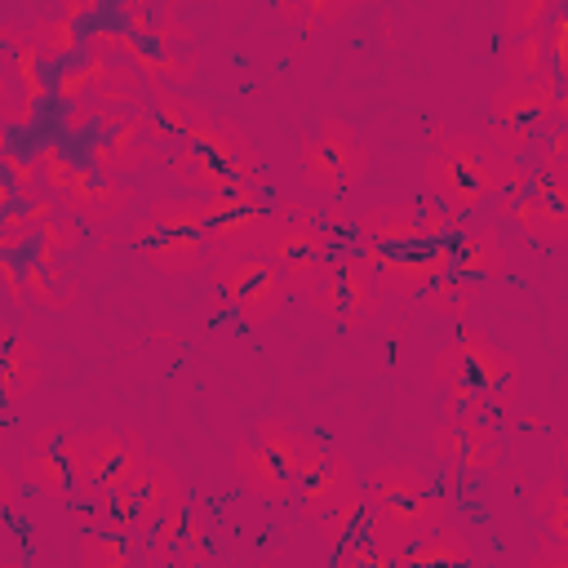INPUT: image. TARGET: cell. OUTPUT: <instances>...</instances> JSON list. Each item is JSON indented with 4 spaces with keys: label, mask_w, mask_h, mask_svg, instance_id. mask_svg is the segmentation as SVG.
<instances>
[{
    "label": "cell",
    "mask_w": 568,
    "mask_h": 568,
    "mask_svg": "<svg viewBox=\"0 0 568 568\" xmlns=\"http://www.w3.org/2000/svg\"><path fill=\"white\" fill-rule=\"evenodd\" d=\"M364 497H368V506H373L382 519H390L395 528H404V532H413V537L439 528V524L448 519V510H453L448 493H439V488L430 484V475L417 470V466H408V462H386V466H377V470L368 475Z\"/></svg>",
    "instance_id": "6da1fadb"
},
{
    "label": "cell",
    "mask_w": 568,
    "mask_h": 568,
    "mask_svg": "<svg viewBox=\"0 0 568 568\" xmlns=\"http://www.w3.org/2000/svg\"><path fill=\"white\" fill-rule=\"evenodd\" d=\"M213 293L222 306L240 315V324H271L288 306V288L280 280V266L266 253H235L213 262Z\"/></svg>",
    "instance_id": "7a4b0ae2"
},
{
    "label": "cell",
    "mask_w": 568,
    "mask_h": 568,
    "mask_svg": "<svg viewBox=\"0 0 568 568\" xmlns=\"http://www.w3.org/2000/svg\"><path fill=\"white\" fill-rule=\"evenodd\" d=\"M501 217H510L532 244L559 248L568 240V186H564V169H537L532 164L528 186L515 200L501 195Z\"/></svg>",
    "instance_id": "3957f363"
},
{
    "label": "cell",
    "mask_w": 568,
    "mask_h": 568,
    "mask_svg": "<svg viewBox=\"0 0 568 568\" xmlns=\"http://www.w3.org/2000/svg\"><path fill=\"white\" fill-rule=\"evenodd\" d=\"M453 342H457V351H462V359H466V368H470V377H475L488 413H506L515 404V390H519V364H515V355L506 346H497L479 324H466V320L457 324Z\"/></svg>",
    "instance_id": "277c9868"
},
{
    "label": "cell",
    "mask_w": 568,
    "mask_h": 568,
    "mask_svg": "<svg viewBox=\"0 0 568 568\" xmlns=\"http://www.w3.org/2000/svg\"><path fill=\"white\" fill-rule=\"evenodd\" d=\"M501 435L488 417H444L435 426V457L462 475H484L501 466Z\"/></svg>",
    "instance_id": "5b68a950"
},
{
    "label": "cell",
    "mask_w": 568,
    "mask_h": 568,
    "mask_svg": "<svg viewBox=\"0 0 568 568\" xmlns=\"http://www.w3.org/2000/svg\"><path fill=\"white\" fill-rule=\"evenodd\" d=\"M253 444L266 453V457H275L280 462V470L293 479V484H302V479H311L320 466H324V444H320V435H311V430H302L297 422H284V417H257L253 422Z\"/></svg>",
    "instance_id": "8992f818"
},
{
    "label": "cell",
    "mask_w": 568,
    "mask_h": 568,
    "mask_svg": "<svg viewBox=\"0 0 568 568\" xmlns=\"http://www.w3.org/2000/svg\"><path fill=\"white\" fill-rule=\"evenodd\" d=\"M133 204V191L120 182V178H102L98 169L89 164H75L71 173V186L62 195V213L80 217V222H93V226H106L115 222L120 213H129Z\"/></svg>",
    "instance_id": "52a82bcc"
},
{
    "label": "cell",
    "mask_w": 568,
    "mask_h": 568,
    "mask_svg": "<svg viewBox=\"0 0 568 568\" xmlns=\"http://www.w3.org/2000/svg\"><path fill=\"white\" fill-rule=\"evenodd\" d=\"M422 178H426V195H430L453 222H462L466 213H475V209H484V204L493 200L475 173H466L462 164H453V160L439 155V151H430V155L422 160Z\"/></svg>",
    "instance_id": "ba28073f"
},
{
    "label": "cell",
    "mask_w": 568,
    "mask_h": 568,
    "mask_svg": "<svg viewBox=\"0 0 568 568\" xmlns=\"http://www.w3.org/2000/svg\"><path fill=\"white\" fill-rule=\"evenodd\" d=\"M359 488V479H355V462L342 453V448H328L324 453V466L311 475V479H302L293 493H297V510H302V519H311V524H320L346 493H355Z\"/></svg>",
    "instance_id": "9c48e42d"
},
{
    "label": "cell",
    "mask_w": 568,
    "mask_h": 568,
    "mask_svg": "<svg viewBox=\"0 0 568 568\" xmlns=\"http://www.w3.org/2000/svg\"><path fill=\"white\" fill-rule=\"evenodd\" d=\"M510 271L501 231L493 222L479 226H462V240H453V275L457 280H501Z\"/></svg>",
    "instance_id": "30bf717a"
},
{
    "label": "cell",
    "mask_w": 568,
    "mask_h": 568,
    "mask_svg": "<svg viewBox=\"0 0 568 568\" xmlns=\"http://www.w3.org/2000/svg\"><path fill=\"white\" fill-rule=\"evenodd\" d=\"M306 142H311V151H315V155L337 173L342 191H351V186H359V182H364V173H368V151H364L359 133H355L346 120L328 115V120L320 124V133H315V138H306Z\"/></svg>",
    "instance_id": "8fae6325"
},
{
    "label": "cell",
    "mask_w": 568,
    "mask_h": 568,
    "mask_svg": "<svg viewBox=\"0 0 568 568\" xmlns=\"http://www.w3.org/2000/svg\"><path fill=\"white\" fill-rule=\"evenodd\" d=\"M333 275H337V284H342V328H364L368 320H377V311H382V293H377V284H373V271L351 253V248H342V253H333Z\"/></svg>",
    "instance_id": "7c38bea8"
},
{
    "label": "cell",
    "mask_w": 568,
    "mask_h": 568,
    "mask_svg": "<svg viewBox=\"0 0 568 568\" xmlns=\"http://www.w3.org/2000/svg\"><path fill=\"white\" fill-rule=\"evenodd\" d=\"M355 240L395 248V244H417V204L413 200H395V204H373L364 213L351 217Z\"/></svg>",
    "instance_id": "4fadbf2b"
},
{
    "label": "cell",
    "mask_w": 568,
    "mask_h": 568,
    "mask_svg": "<svg viewBox=\"0 0 568 568\" xmlns=\"http://www.w3.org/2000/svg\"><path fill=\"white\" fill-rule=\"evenodd\" d=\"M399 559H408V564H417V568H470L475 546H470L466 528H457V524H448V519H444L439 528H430V532L413 537V541H408V550H404Z\"/></svg>",
    "instance_id": "5bb4252c"
},
{
    "label": "cell",
    "mask_w": 568,
    "mask_h": 568,
    "mask_svg": "<svg viewBox=\"0 0 568 568\" xmlns=\"http://www.w3.org/2000/svg\"><path fill=\"white\" fill-rule=\"evenodd\" d=\"M235 475H240V484L253 493V497H262V501H288L293 497V479L280 470V462L275 457H266L257 444H248V439H240L235 444Z\"/></svg>",
    "instance_id": "9a60e30c"
},
{
    "label": "cell",
    "mask_w": 568,
    "mask_h": 568,
    "mask_svg": "<svg viewBox=\"0 0 568 568\" xmlns=\"http://www.w3.org/2000/svg\"><path fill=\"white\" fill-rule=\"evenodd\" d=\"M164 169L186 186V195H217V191L235 186V178H231V173H226L209 151L186 146V142H178V151L164 160Z\"/></svg>",
    "instance_id": "2e32d148"
},
{
    "label": "cell",
    "mask_w": 568,
    "mask_h": 568,
    "mask_svg": "<svg viewBox=\"0 0 568 568\" xmlns=\"http://www.w3.org/2000/svg\"><path fill=\"white\" fill-rule=\"evenodd\" d=\"M40 351H36V342L27 337V333H13V342L4 346V359H0V399L13 408V404H22L36 386H40V359H36Z\"/></svg>",
    "instance_id": "e0dca14e"
},
{
    "label": "cell",
    "mask_w": 568,
    "mask_h": 568,
    "mask_svg": "<svg viewBox=\"0 0 568 568\" xmlns=\"http://www.w3.org/2000/svg\"><path fill=\"white\" fill-rule=\"evenodd\" d=\"M142 257H146L160 275H195V271L209 262V248H204V240H200V235L160 231V235L142 248Z\"/></svg>",
    "instance_id": "ac0fdd59"
},
{
    "label": "cell",
    "mask_w": 568,
    "mask_h": 568,
    "mask_svg": "<svg viewBox=\"0 0 568 568\" xmlns=\"http://www.w3.org/2000/svg\"><path fill=\"white\" fill-rule=\"evenodd\" d=\"M22 293L27 302L44 306V311H67L75 302V275L71 266H36L31 257H22Z\"/></svg>",
    "instance_id": "d6986e66"
},
{
    "label": "cell",
    "mask_w": 568,
    "mask_h": 568,
    "mask_svg": "<svg viewBox=\"0 0 568 568\" xmlns=\"http://www.w3.org/2000/svg\"><path fill=\"white\" fill-rule=\"evenodd\" d=\"M22 36L40 53V62H58V67H67V58H75L80 44H84V31L71 27V22H62L58 13H40Z\"/></svg>",
    "instance_id": "ffe728a7"
},
{
    "label": "cell",
    "mask_w": 568,
    "mask_h": 568,
    "mask_svg": "<svg viewBox=\"0 0 568 568\" xmlns=\"http://www.w3.org/2000/svg\"><path fill=\"white\" fill-rule=\"evenodd\" d=\"M80 240H84V226H80V217H71V213H58L53 222H44L40 231H36V240H31V262L36 266H71V253L80 248Z\"/></svg>",
    "instance_id": "44dd1931"
},
{
    "label": "cell",
    "mask_w": 568,
    "mask_h": 568,
    "mask_svg": "<svg viewBox=\"0 0 568 568\" xmlns=\"http://www.w3.org/2000/svg\"><path fill=\"white\" fill-rule=\"evenodd\" d=\"M186 484L178 479V470L164 462V457H151L146 462V488H142V497H138V524H133V532H151L155 528V519L164 515V506L173 501V493H182Z\"/></svg>",
    "instance_id": "7402d4cb"
},
{
    "label": "cell",
    "mask_w": 568,
    "mask_h": 568,
    "mask_svg": "<svg viewBox=\"0 0 568 568\" xmlns=\"http://www.w3.org/2000/svg\"><path fill=\"white\" fill-rule=\"evenodd\" d=\"M368 519H373V506H368L364 488H355V493H346V497H342V501L320 519V532H324V541H328L333 550H342L346 541L364 537Z\"/></svg>",
    "instance_id": "603a6c76"
},
{
    "label": "cell",
    "mask_w": 568,
    "mask_h": 568,
    "mask_svg": "<svg viewBox=\"0 0 568 568\" xmlns=\"http://www.w3.org/2000/svg\"><path fill=\"white\" fill-rule=\"evenodd\" d=\"M146 217L160 226V231H178V235H200L204 226H209V217H204V200L200 195H155L151 200V209H146Z\"/></svg>",
    "instance_id": "cb8c5ba5"
},
{
    "label": "cell",
    "mask_w": 568,
    "mask_h": 568,
    "mask_svg": "<svg viewBox=\"0 0 568 568\" xmlns=\"http://www.w3.org/2000/svg\"><path fill=\"white\" fill-rule=\"evenodd\" d=\"M501 67H506V80H515V84L546 75V71H550V58H546L541 31H532V36H506V44H501Z\"/></svg>",
    "instance_id": "d4e9b609"
},
{
    "label": "cell",
    "mask_w": 568,
    "mask_h": 568,
    "mask_svg": "<svg viewBox=\"0 0 568 568\" xmlns=\"http://www.w3.org/2000/svg\"><path fill=\"white\" fill-rule=\"evenodd\" d=\"M186 501H191V493L182 488V493H173V501L164 506V515L155 519V528L146 532L151 537V564H169L173 555H178V541H182V524H186Z\"/></svg>",
    "instance_id": "484cf974"
},
{
    "label": "cell",
    "mask_w": 568,
    "mask_h": 568,
    "mask_svg": "<svg viewBox=\"0 0 568 568\" xmlns=\"http://www.w3.org/2000/svg\"><path fill=\"white\" fill-rule=\"evenodd\" d=\"M22 484H31L44 497H67L71 493V470L58 453H27L22 457Z\"/></svg>",
    "instance_id": "4316f807"
},
{
    "label": "cell",
    "mask_w": 568,
    "mask_h": 568,
    "mask_svg": "<svg viewBox=\"0 0 568 568\" xmlns=\"http://www.w3.org/2000/svg\"><path fill=\"white\" fill-rule=\"evenodd\" d=\"M532 519L546 524V537H550L555 546L568 541V497H564V479H559V475H550V479L532 493Z\"/></svg>",
    "instance_id": "83f0119b"
},
{
    "label": "cell",
    "mask_w": 568,
    "mask_h": 568,
    "mask_svg": "<svg viewBox=\"0 0 568 568\" xmlns=\"http://www.w3.org/2000/svg\"><path fill=\"white\" fill-rule=\"evenodd\" d=\"M209 506L200 501V497H191L186 501V524H182V541H178V555H173V564H182V568H200L204 559H209Z\"/></svg>",
    "instance_id": "f1b7e54d"
},
{
    "label": "cell",
    "mask_w": 568,
    "mask_h": 568,
    "mask_svg": "<svg viewBox=\"0 0 568 568\" xmlns=\"http://www.w3.org/2000/svg\"><path fill=\"white\" fill-rule=\"evenodd\" d=\"M75 559L80 568H129L133 564L129 537H111V532H80Z\"/></svg>",
    "instance_id": "f546056e"
},
{
    "label": "cell",
    "mask_w": 568,
    "mask_h": 568,
    "mask_svg": "<svg viewBox=\"0 0 568 568\" xmlns=\"http://www.w3.org/2000/svg\"><path fill=\"white\" fill-rule=\"evenodd\" d=\"M426 306L435 311V315H448V320H466V311H470V302H475V284L470 280H457V275H444V280H435L426 293Z\"/></svg>",
    "instance_id": "4dcf8cb0"
},
{
    "label": "cell",
    "mask_w": 568,
    "mask_h": 568,
    "mask_svg": "<svg viewBox=\"0 0 568 568\" xmlns=\"http://www.w3.org/2000/svg\"><path fill=\"white\" fill-rule=\"evenodd\" d=\"M31 160H36V169H40V191H44V195H53V200H62V195H67V186H71L75 160H71L58 142H44L40 151H31Z\"/></svg>",
    "instance_id": "1f68e13d"
},
{
    "label": "cell",
    "mask_w": 568,
    "mask_h": 568,
    "mask_svg": "<svg viewBox=\"0 0 568 568\" xmlns=\"http://www.w3.org/2000/svg\"><path fill=\"white\" fill-rule=\"evenodd\" d=\"M555 4H559V0H510L506 13H501L506 36H532V31H541V27L550 22Z\"/></svg>",
    "instance_id": "d6a6232c"
},
{
    "label": "cell",
    "mask_w": 568,
    "mask_h": 568,
    "mask_svg": "<svg viewBox=\"0 0 568 568\" xmlns=\"http://www.w3.org/2000/svg\"><path fill=\"white\" fill-rule=\"evenodd\" d=\"M413 204H417V244H444V240H453V231L462 226V222H453L430 195H417Z\"/></svg>",
    "instance_id": "836d02e7"
},
{
    "label": "cell",
    "mask_w": 568,
    "mask_h": 568,
    "mask_svg": "<svg viewBox=\"0 0 568 568\" xmlns=\"http://www.w3.org/2000/svg\"><path fill=\"white\" fill-rule=\"evenodd\" d=\"M49 89H53V98H58V102H67V106H80V102H89V75L80 71V62H67V67H58V75L49 80Z\"/></svg>",
    "instance_id": "e575fe53"
},
{
    "label": "cell",
    "mask_w": 568,
    "mask_h": 568,
    "mask_svg": "<svg viewBox=\"0 0 568 568\" xmlns=\"http://www.w3.org/2000/svg\"><path fill=\"white\" fill-rule=\"evenodd\" d=\"M337 568H386V564L373 555V546H368L364 537H355V541H346V546L337 550Z\"/></svg>",
    "instance_id": "d590c367"
},
{
    "label": "cell",
    "mask_w": 568,
    "mask_h": 568,
    "mask_svg": "<svg viewBox=\"0 0 568 568\" xmlns=\"http://www.w3.org/2000/svg\"><path fill=\"white\" fill-rule=\"evenodd\" d=\"M0 293H4L13 306H27V293H22V262H18V257H0Z\"/></svg>",
    "instance_id": "8d00e7d4"
},
{
    "label": "cell",
    "mask_w": 568,
    "mask_h": 568,
    "mask_svg": "<svg viewBox=\"0 0 568 568\" xmlns=\"http://www.w3.org/2000/svg\"><path fill=\"white\" fill-rule=\"evenodd\" d=\"M67 430H71V422H49V426H40V430L31 435V453H53Z\"/></svg>",
    "instance_id": "74e56055"
},
{
    "label": "cell",
    "mask_w": 568,
    "mask_h": 568,
    "mask_svg": "<svg viewBox=\"0 0 568 568\" xmlns=\"http://www.w3.org/2000/svg\"><path fill=\"white\" fill-rule=\"evenodd\" d=\"M524 568H568V550L564 546H555V541H546L541 550H532L528 555V564Z\"/></svg>",
    "instance_id": "f35d334b"
},
{
    "label": "cell",
    "mask_w": 568,
    "mask_h": 568,
    "mask_svg": "<svg viewBox=\"0 0 568 568\" xmlns=\"http://www.w3.org/2000/svg\"><path fill=\"white\" fill-rule=\"evenodd\" d=\"M53 13H58L62 22H71V27H80L84 18H93V13H98V4H93V0H62V4L53 9Z\"/></svg>",
    "instance_id": "ab89813d"
},
{
    "label": "cell",
    "mask_w": 568,
    "mask_h": 568,
    "mask_svg": "<svg viewBox=\"0 0 568 568\" xmlns=\"http://www.w3.org/2000/svg\"><path fill=\"white\" fill-rule=\"evenodd\" d=\"M155 235H160V226H155L146 213H138V217L129 222V235H124V240H129V244H138V248H146Z\"/></svg>",
    "instance_id": "60d3db41"
},
{
    "label": "cell",
    "mask_w": 568,
    "mask_h": 568,
    "mask_svg": "<svg viewBox=\"0 0 568 568\" xmlns=\"http://www.w3.org/2000/svg\"><path fill=\"white\" fill-rule=\"evenodd\" d=\"M18 510V475L0 466V519Z\"/></svg>",
    "instance_id": "b9f144b4"
},
{
    "label": "cell",
    "mask_w": 568,
    "mask_h": 568,
    "mask_svg": "<svg viewBox=\"0 0 568 568\" xmlns=\"http://www.w3.org/2000/svg\"><path fill=\"white\" fill-rule=\"evenodd\" d=\"M18 93V84H13V75H9V62L0 58V102H9Z\"/></svg>",
    "instance_id": "7bdbcfd3"
},
{
    "label": "cell",
    "mask_w": 568,
    "mask_h": 568,
    "mask_svg": "<svg viewBox=\"0 0 568 568\" xmlns=\"http://www.w3.org/2000/svg\"><path fill=\"white\" fill-rule=\"evenodd\" d=\"M13 204H18V191H13V186H9L4 178H0V213H9Z\"/></svg>",
    "instance_id": "ee69618b"
},
{
    "label": "cell",
    "mask_w": 568,
    "mask_h": 568,
    "mask_svg": "<svg viewBox=\"0 0 568 568\" xmlns=\"http://www.w3.org/2000/svg\"><path fill=\"white\" fill-rule=\"evenodd\" d=\"M0 568H22V564H18V559H4V564H0Z\"/></svg>",
    "instance_id": "f6af8a7d"
},
{
    "label": "cell",
    "mask_w": 568,
    "mask_h": 568,
    "mask_svg": "<svg viewBox=\"0 0 568 568\" xmlns=\"http://www.w3.org/2000/svg\"><path fill=\"white\" fill-rule=\"evenodd\" d=\"M0 444H4V426H0Z\"/></svg>",
    "instance_id": "bcb514c9"
}]
</instances>
